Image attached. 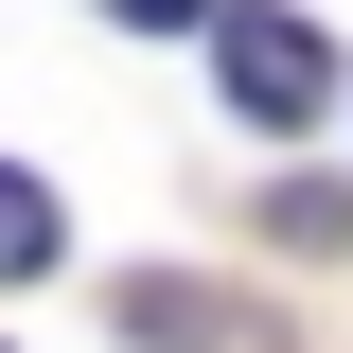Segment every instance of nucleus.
Masks as SVG:
<instances>
[{"label": "nucleus", "mask_w": 353, "mask_h": 353, "mask_svg": "<svg viewBox=\"0 0 353 353\" xmlns=\"http://www.w3.org/2000/svg\"><path fill=\"white\" fill-rule=\"evenodd\" d=\"M212 71H230L248 124H318L336 53H318V18H283V0H212Z\"/></svg>", "instance_id": "nucleus-1"}, {"label": "nucleus", "mask_w": 353, "mask_h": 353, "mask_svg": "<svg viewBox=\"0 0 353 353\" xmlns=\"http://www.w3.org/2000/svg\"><path fill=\"white\" fill-rule=\"evenodd\" d=\"M53 265H71V212H53L18 159H0V283H53Z\"/></svg>", "instance_id": "nucleus-2"}, {"label": "nucleus", "mask_w": 353, "mask_h": 353, "mask_svg": "<svg viewBox=\"0 0 353 353\" xmlns=\"http://www.w3.org/2000/svg\"><path fill=\"white\" fill-rule=\"evenodd\" d=\"M106 18H124V36H194L212 0H106Z\"/></svg>", "instance_id": "nucleus-3"}]
</instances>
